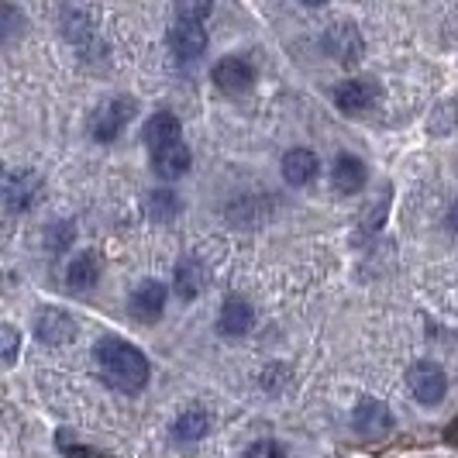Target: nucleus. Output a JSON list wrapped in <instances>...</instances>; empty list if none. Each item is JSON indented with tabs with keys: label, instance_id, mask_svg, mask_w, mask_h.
I'll list each match as a JSON object with an SVG mask.
<instances>
[{
	"label": "nucleus",
	"instance_id": "1",
	"mask_svg": "<svg viewBox=\"0 0 458 458\" xmlns=\"http://www.w3.org/2000/svg\"><path fill=\"white\" fill-rule=\"evenodd\" d=\"M93 359H97L100 376L114 390L138 393L148 383V359H145V352L135 348L131 342H124V338H114V335L100 338V342L93 344Z\"/></svg>",
	"mask_w": 458,
	"mask_h": 458
},
{
	"label": "nucleus",
	"instance_id": "2",
	"mask_svg": "<svg viewBox=\"0 0 458 458\" xmlns=\"http://www.w3.org/2000/svg\"><path fill=\"white\" fill-rule=\"evenodd\" d=\"M38 176L35 173H18L7 162H0V207L11 214H24L31 210V204L38 200Z\"/></svg>",
	"mask_w": 458,
	"mask_h": 458
},
{
	"label": "nucleus",
	"instance_id": "3",
	"mask_svg": "<svg viewBox=\"0 0 458 458\" xmlns=\"http://www.w3.org/2000/svg\"><path fill=\"white\" fill-rule=\"evenodd\" d=\"M321 46L338 66H355V63H362V55H366V38H362L359 24H352V21L331 24V28L324 31Z\"/></svg>",
	"mask_w": 458,
	"mask_h": 458
},
{
	"label": "nucleus",
	"instance_id": "4",
	"mask_svg": "<svg viewBox=\"0 0 458 458\" xmlns=\"http://www.w3.org/2000/svg\"><path fill=\"white\" fill-rule=\"evenodd\" d=\"M407 386H411V396L417 403L437 407L445 400V393H448V376H445V369L437 366V362L420 359V362H413L407 369Z\"/></svg>",
	"mask_w": 458,
	"mask_h": 458
},
{
	"label": "nucleus",
	"instance_id": "5",
	"mask_svg": "<svg viewBox=\"0 0 458 458\" xmlns=\"http://www.w3.org/2000/svg\"><path fill=\"white\" fill-rule=\"evenodd\" d=\"M135 111H138V104L131 97H114V100H107L100 111H93L90 135L97 138V141H114V138L135 121Z\"/></svg>",
	"mask_w": 458,
	"mask_h": 458
},
{
	"label": "nucleus",
	"instance_id": "6",
	"mask_svg": "<svg viewBox=\"0 0 458 458\" xmlns=\"http://www.w3.org/2000/svg\"><path fill=\"white\" fill-rule=\"evenodd\" d=\"M379 97H383V90L372 76H352V80L335 87V104L344 114H366L379 104Z\"/></svg>",
	"mask_w": 458,
	"mask_h": 458
},
{
	"label": "nucleus",
	"instance_id": "7",
	"mask_svg": "<svg viewBox=\"0 0 458 458\" xmlns=\"http://www.w3.org/2000/svg\"><path fill=\"white\" fill-rule=\"evenodd\" d=\"M352 428H355V435L366 437V441H383L393 431V413L379 400H362L355 407V413H352Z\"/></svg>",
	"mask_w": 458,
	"mask_h": 458
},
{
	"label": "nucleus",
	"instance_id": "8",
	"mask_svg": "<svg viewBox=\"0 0 458 458\" xmlns=\"http://www.w3.org/2000/svg\"><path fill=\"white\" fill-rule=\"evenodd\" d=\"M169 48L180 63H197L207 52L204 21H176L169 28Z\"/></svg>",
	"mask_w": 458,
	"mask_h": 458
},
{
	"label": "nucleus",
	"instance_id": "9",
	"mask_svg": "<svg viewBox=\"0 0 458 458\" xmlns=\"http://www.w3.org/2000/svg\"><path fill=\"white\" fill-rule=\"evenodd\" d=\"M210 76H214L217 90L225 93H245L255 87V66L242 55H225L217 66L210 69Z\"/></svg>",
	"mask_w": 458,
	"mask_h": 458
},
{
	"label": "nucleus",
	"instance_id": "10",
	"mask_svg": "<svg viewBox=\"0 0 458 458\" xmlns=\"http://www.w3.org/2000/svg\"><path fill=\"white\" fill-rule=\"evenodd\" d=\"M165 297H169V290L162 286L159 279H145L135 293H131L128 310H131V318H135V321L156 324L162 318V310H165Z\"/></svg>",
	"mask_w": 458,
	"mask_h": 458
},
{
	"label": "nucleus",
	"instance_id": "11",
	"mask_svg": "<svg viewBox=\"0 0 458 458\" xmlns=\"http://www.w3.org/2000/svg\"><path fill=\"white\" fill-rule=\"evenodd\" d=\"M35 338L48 348H55V344H66L76 338V321L69 318L66 310H59V307H48L42 310L38 318H35Z\"/></svg>",
	"mask_w": 458,
	"mask_h": 458
},
{
	"label": "nucleus",
	"instance_id": "12",
	"mask_svg": "<svg viewBox=\"0 0 458 458\" xmlns=\"http://www.w3.org/2000/svg\"><path fill=\"white\" fill-rule=\"evenodd\" d=\"M217 327H221V335H228V338H245V335L255 327L252 303H249L245 297H228L225 303H221Z\"/></svg>",
	"mask_w": 458,
	"mask_h": 458
},
{
	"label": "nucleus",
	"instance_id": "13",
	"mask_svg": "<svg viewBox=\"0 0 458 458\" xmlns=\"http://www.w3.org/2000/svg\"><path fill=\"white\" fill-rule=\"evenodd\" d=\"M366 180H369V169H366V162L359 159V156H348V152H342L338 159L331 162V183H335V190H338L342 197L359 193V190L366 186Z\"/></svg>",
	"mask_w": 458,
	"mask_h": 458
},
{
	"label": "nucleus",
	"instance_id": "14",
	"mask_svg": "<svg viewBox=\"0 0 458 458\" xmlns=\"http://www.w3.org/2000/svg\"><path fill=\"white\" fill-rule=\"evenodd\" d=\"M152 169H156V176L162 180H180L190 173V148H186V141H169V145H162L152 152Z\"/></svg>",
	"mask_w": 458,
	"mask_h": 458
},
{
	"label": "nucleus",
	"instance_id": "15",
	"mask_svg": "<svg viewBox=\"0 0 458 458\" xmlns=\"http://www.w3.org/2000/svg\"><path fill=\"white\" fill-rule=\"evenodd\" d=\"M318 173H321V162H318V156H314L310 148H290V152L283 156V180L290 186L314 183Z\"/></svg>",
	"mask_w": 458,
	"mask_h": 458
},
{
	"label": "nucleus",
	"instance_id": "16",
	"mask_svg": "<svg viewBox=\"0 0 458 458\" xmlns=\"http://www.w3.org/2000/svg\"><path fill=\"white\" fill-rule=\"evenodd\" d=\"M100 273H104V266H100V255L97 252H80L72 262H69L66 269V286L72 290V293H87V290H93L97 283H100Z\"/></svg>",
	"mask_w": 458,
	"mask_h": 458
},
{
	"label": "nucleus",
	"instance_id": "17",
	"mask_svg": "<svg viewBox=\"0 0 458 458\" xmlns=\"http://www.w3.org/2000/svg\"><path fill=\"white\" fill-rule=\"evenodd\" d=\"M180 117L173 114V111H156V114L145 121V128H141V138H145V145H148V152H156L162 145H169V141H180Z\"/></svg>",
	"mask_w": 458,
	"mask_h": 458
},
{
	"label": "nucleus",
	"instance_id": "18",
	"mask_svg": "<svg viewBox=\"0 0 458 458\" xmlns=\"http://www.w3.org/2000/svg\"><path fill=\"white\" fill-rule=\"evenodd\" d=\"M173 283H176V293H180L183 300L200 297V290H204V283H207L204 266H200L197 259H180V266H176V276H173Z\"/></svg>",
	"mask_w": 458,
	"mask_h": 458
},
{
	"label": "nucleus",
	"instance_id": "19",
	"mask_svg": "<svg viewBox=\"0 0 458 458\" xmlns=\"http://www.w3.org/2000/svg\"><path fill=\"white\" fill-rule=\"evenodd\" d=\"M210 431V417H207L204 407H190L176 417V424H173V437L176 441H200V437Z\"/></svg>",
	"mask_w": 458,
	"mask_h": 458
},
{
	"label": "nucleus",
	"instance_id": "20",
	"mask_svg": "<svg viewBox=\"0 0 458 458\" xmlns=\"http://www.w3.org/2000/svg\"><path fill=\"white\" fill-rule=\"evenodd\" d=\"M180 197L173 193V190H152L148 197H145V210H148V217L152 221H173L176 214H180Z\"/></svg>",
	"mask_w": 458,
	"mask_h": 458
},
{
	"label": "nucleus",
	"instance_id": "21",
	"mask_svg": "<svg viewBox=\"0 0 458 458\" xmlns=\"http://www.w3.org/2000/svg\"><path fill=\"white\" fill-rule=\"evenodd\" d=\"M428 131L437 135V138L458 131V100H445V104H437L431 121H428Z\"/></svg>",
	"mask_w": 458,
	"mask_h": 458
},
{
	"label": "nucleus",
	"instance_id": "22",
	"mask_svg": "<svg viewBox=\"0 0 458 458\" xmlns=\"http://www.w3.org/2000/svg\"><path fill=\"white\" fill-rule=\"evenodd\" d=\"M21 31H24V14H21V11H18V7L0 4V46L14 42Z\"/></svg>",
	"mask_w": 458,
	"mask_h": 458
},
{
	"label": "nucleus",
	"instance_id": "23",
	"mask_svg": "<svg viewBox=\"0 0 458 458\" xmlns=\"http://www.w3.org/2000/svg\"><path fill=\"white\" fill-rule=\"evenodd\" d=\"M21 352V331L14 324H0V366H14Z\"/></svg>",
	"mask_w": 458,
	"mask_h": 458
},
{
	"label": "nucleus",
	"instance_id": "24",
	"mask_svg": "<svg viewBox=\"0 0 458 458\" xmlns=\"http://www.w3.org/2000/svg\"><path fill=\"white\" fill-rule=\"evenodd\" d=\"M72 238H76V228H72V221H55V225L46 231L48 252H52V255L66 252L69 245H72Z\"/></svg>",
	"mask_w": 458,
	"mask_h": 458
},
{
	"label": "nucleus",
	"instance_id": "25",
	"mask_svg": "<svg viewBox=\"0 0 458 458\" xmlns=\"http://www.w3.org/2000/svg\"><path fill=\"white\" fill-rule=\"evenodd\" d=\"M59 452L66 458H107V455H100L97 448H87V445H76L72 437L66 435V431H59Z\"/></svg>",
	"mask_w": 458,
	"mask_h": 458
},
{
	"label": "nucleus",
	"instance_id": "26",
	"mask_svg": "<svg viewBox=\"0 0 458 458\" xmlns=\"http://www.w3.org/2000/svg\"><path fill=\"white\" fill-rule=\"evenodd\" d=\"M386 207H390V197H383V200H376V204L366 210V217H362V231H379L383 228V217H386Z\"/></svg>",
	"mask_w": 458,
	"mask_h": 458
},
{
	"label": "nucleus",
	"instance_id": "27",
	"mask_svg": "<svg viewBox=\"0 0 458 458\" xmlns=\"http://www.w3.org/2000/svg\"><path fill=\"white\" fill-rule=\"evenodd\" d=\"M245 458H286V448L273 437H266V441H255L252 448L245 452Z\"/></svg>",
	"mask_w": 458,
	"mask_h": 458
},
{
	"label": "nucleus",
	"instance_id": "28",
	"mask_svg": "<svg viewBox=\"0 0 458 458\" xmlns=\"http://www.w3.org/2000/svg\"><path fill=\"white\" fill-rule=\"evenodd\" d=\"M207 14H210V4H180L176 21H200Z\"/></svg>",
	"mask_w": 458,
	"mask_h": 458
},
{
	"label": "nucleus",
	"instance_id": "29",
	"mask_svg": "<svg viewBox=\"0 0 458 458\" xmlns=\"http://www.w3.org/2000/svg\"><path fill=\"white\" fill-rule=\"evenodd\" d=\"M448 228H452L458 234V200H455V207L448 210Z\"/></svg>",
	"mask_w": 458,
	"mask_h": 458
},
{
	"label": "nucleus",
	"instance_id": "30",
	"mask_svg": "<svg viewBox=\"0 0 458 458\" xmlns=\"http://www.w3.org/2000/svg\"><path fill=\"white\" fill-rule=\"evenodd\" d=\"M448 441H452V445H458V417H455V424L448 428Z\"/></svg>",
	"mask_w": 458,
	"mask_h": 458
}]
</instances>
